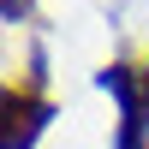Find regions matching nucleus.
Listing matches in <instances>:
<instances>
[{
  "instance_id": "obj_2",
  "label": "nucleus",
  "mask_w": 149,
  "mask_h": 149,
  "mask_svg": "<svg viewBox=\"0 0 149 149\" xmlns=\"http://www.w3.org/2000/svg\"><path fill=\"white\" fill-rule=\"evenodd\" d=\"M0 12H6V18H12V24H18V18H24V12H30V0H0Z\"/></svg>"
},
{
  "instance_id": "obj_1",
  "label": "nucleus",
  "mask_w": 149,
  "mask_h": 149,
  "mask_svg": "<svg viewBox=\"0 0 149 149\" xmlns=\"http://www.w3.org/2000/svg\"><path fill=\"white\" fill-rule=\"evenodd\" d=\"M42 125H48V102L36 90H18V84H12L6 90V131H0V149H30L36 137H42Z\"/></svg>"
}]
</instances>
